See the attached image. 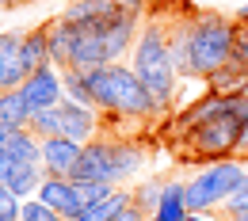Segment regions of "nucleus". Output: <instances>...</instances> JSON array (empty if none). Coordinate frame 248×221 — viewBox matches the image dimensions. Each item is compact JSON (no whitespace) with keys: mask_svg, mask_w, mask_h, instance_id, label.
<instances>
[{"mask_svg":"<svg viewBox=\"0 0 248 221\" xmlns=\"http://www.w3.org/2000/svg\"><path fill=\"white\" fill-rule=\"evenodd\" d=\"M130 69L138 73V80L149 88L153 95L156 111L164 115L168 107H172V99L180 92V69L172 61V46H168V31L149 19V23H141V31H138V42H134V50H130Z\"/></svg>","mask_w":248,"mask_h":221,"instance_id":"obj_1","label":"nucleus"},{"mask_svg":"<svg viewBox=\"0 0 248 221\" xmlns=\"http://www.w3.org/2000/svg\"><path fill=\"white\" fill-rule=\"evenodd\" d=\"M88 88H92V99L103 115H119V118H160L149 88L138 80V73L123 61L99 65V69H88L84 73Z\"/></svg>","mask_w":248,"mask_h":221,"instance_id":"obj_2","label":"nucleus"},{"mask_svg":"<svg viewBox=\"0 0 248 221\" xmlns=\"http://www.w3.org/2000/svg\"><path fill=\"white\" fill-rule=\"evenodd\" d=\"M141 172H145L141 145L119 141V137H95L84 145L73 179H99V183H111V187H130Z\"/></svg>","mask_w":248,"mask_h":221,"instance_id":"obj_3","label":"nucleus"},{"mask_svg":"<svg viewBox=\"0 0 248 221\" xmlns=\"http://www.w3.org/2000/svg\"><path fill=\"white\" fill-rule=\"evenodd\" d=\"M233 31H237V19L221 12L187 15V61L195 80H206L214 69H221L233 58Z\"/></svg>","mask_w":248,"mask_h":221,"instance_id":"obj_4","label":"nucleus"},{"mask_svg":"<svg viewBox=\"0 0 248 221\" xmlns=\"http://www.w3.org/2000/svg\"><path fill=\"white\" fill-rule=\"evenodd\" d=\"M248 176V160L229 157V160H214V164H202L195 176H187V206L191 214H214L229 202V194L245 183Z\"/></svg>","mask_w":248,"mask_h":221,"instance_id":"obj_5","label":"nucleus"},{"mask_svg":"<svg viewBox=\"0 0 248 221\" xmlns=\"http://www.w3.org/2000/svg\"><path fill=\"white\" fill-rule=\"evenodd\" d=\"M241 130H245L241 115H217V118L202 122V126L187 130L184 141H187V149L195 153V160L214 164V160L241 157Z\"/></svg>","mask_w":248,"mask_h":221,"instance_id":"obj_6","label":"nucleus"},{"mask_svg":"<svg viewBox=\"0 0 248 221\" xmlns=\"http://www.w3.org/2000/svg\"><path fill=\"white\" fill-rule=\"evenodd\" d=\"M19 92L27 99V107H31V115L38 111H46V107H58L65 99V80H62V69L54 61H46L42 69H34L31 76L19 84Z\"/></svg>","mask_w":248,"mask_h":221,"instance_id":"obj_7","label":"nucleus"},{"mask_svg":"<svg viewBox=\"0 0 248 221\" xmlns=\"http://www.w3.org/2000/svg\"><path fill=\"white\" fill-rule=\"evenodd\" d=\"M80 153H84V145L80 141H73V137H42V172L46 176H58V179H73V172H77V164H80Z\"/></svg>","mask_w":248,"mask_h":221,"instance_id":"obj_8","label":"nucleus"},{"mask_svg":"<svg viewBox=\"0 0 248 221\" xmlns=\"http://www.w3.org/2000/svg\"><path fill=\"white\" fill-rule=\"evenodd\" d=\"M58 111H62V137H73L80 145L99 137V107H84V103L62 99Z\"/></svg>","mask_w":248,"mask_h":221,"instance_id":"obj_9","label":"nucleus"},{"mask_svg":"<svg viewBox=\"0 0 248 221\" xmlns=\"http://www.w3.org/2000/svg\"><path fill=\"white\" fill-rule=\"evenodd\" d=\"M34 198H42L46 206H54V210H58L65 221H73L77 214H84V206H80V198H77V187H73V179H58V176H46Z\"/></svg>","mask_w":248,"mask_h":221,"instance_id":"obj_10","label":"nucleus"},{"mask_svg":"<svg viewBox=\"0 0 248 221\" xmlns=\"http://www.w3.org/2000/svg\"><path fill=\"white\" fill-rule=\"evenodd\" d=\"M115 15H130V12H123L115 0H69V8L62 12V19L69 23H92V19H115Z\"/></svg>","mask_w":248,"mask_h":221,"instance_id":"obj_11","label":"nucleus"},{"mask_svg":"<svg viewBox=\"0 0 248 221\" xmlns=\"http://www.w3.org/2000/svg\"><path fill=\"white\" fill-rule=\"evenodd\" d=\"M187 214H191V206H187V183L184 179H168L149 221H184Z\"/></svg>","mask_w":248,"mask_h":221,"instance_id":"obj_12","label":"nucleus"},{"mask_svg":"<svg viewBox=\"0 0 248 221\" xmlns=\"http://www.w3.org/2000/svg\"><path fill=\"white\" fill-rule=\"evenodd\" d=\"M42 179H46L42 164H12V168H8V176H4L0 183L12 191L16 198H34L38 187H42Z\"/></svg>","mask_w":248,"mask_h":221,"instance_id":"obj_13","label":"nucleus"},{"mask_svg":"<svg viewBox=\"0 0 248 221\" xmlns=\"http://www.w3.org/2000/svg\"><path fill=\"white\" fill-rule=\"evenodd\" d=\"M19 61H23V69H27V76L50 61V34H46V27H31V31H23Z\"/></svg>","mask_w":248,"mask_h":221,"instance_id":"obj_14","label":"nucleus"},{"mask_svg":"<svg viewBox=\"0 0 248 221\" xmlns=\"http://www.w3.org/2000/svg\"><path fill=\"white\" fill-rule=\"evenodd\" d=\"M31 107H27V99L19 88H12V92H0V126L4 130H19V126H31Z\"/></svg>","mask_w":248,"mask_h":221,"instance_id":"obj_15","label":"nucleus"},{"mask_svg":"<svg viewBox=\"0 0 248 221\" xmlns=\"http://www.w3.org/2000/svg\"><path fill=\"white\" fill-rule=\"evenodd\" d=\"M245 80H248V73L233 61V58H229V61L221 65V69H214L202 84H206L210 92H221V95H225V92H241V88H245Z\"/></svg>","mask_w":248,"mask_h":221,"instance_id":"obj_16","label":"nucleus"},{"mask_svg":"<svg viewBox=\"0 0 248 221\" xmlns=\"http://www.w3.org/2000/svg\"><path fill=\"white\" fill-rule=\"evenodd\" d=\"M164 183H168V179H160V176H149V179H138V183H130L134 206H138L145 218H153L156 202H160V194H164Z\"/></svg>","mask_w":248,"mask_h":221,"instance_id":"obj_17","label":"nucleus"},{"mask_svg":"<svg viewBox=\"0 0 248 221\" xmlns=\"http://www.w3.org/2000/svg\"><path fill=\"white\" fill-rule=\"evenodd\" d=\"M46 34H50V61L58 65V69H65V65H69V23H65V19H54V23L46 27Z\"/></svg>","mask_w":248,"mask_h":221,"instance_id":"obj_18","label":"nucleus"},{"mask_svg":"<svg viewBox=\"0 0 248 221\" xmlns=\"http://www.w3.org/2000/svg\"><path fill=\"white\" fill-rule=\"evenodd\" d=\"M62 80H65V99H73V103H84V107H95L92 88H88L84 73H77V69H62Z\"/></svg>","mask_w":248,"mask_h":221,"instance_id":"obj_19","label":"nucleus"},{"mask_svg":"<svg viewBox=\"0 0 248 221\" xmlns=\"http://www.w3.org/2000/svg\"><path fill=\"white\" fill-rule=\"evenodd\" d=\"M31 130L38 137H58L62 133V111L58 107H46V111H38L31 118Z\"/></svg>","mask_w":248,"mask_h":221,"instance_id":"obj_20","label":"nucleus"},{"mask_svg":"<svg viewBox=\"0 0 248 221\" xmlns=\"http://www.w3.org/2000/svg\"><path fill=\"white\" fill-rule=\"evenodd\" d=\"M19 221H65L54 206H46L42 198H23V210H19Z\"/></svg>","mask_w":248,"mask_h":221,"instance_id":"obj_21","label":"nucleus"},{"mask_svg":"<svg viewBox=\"0 0 248 221\" xmlns=\"http://www.w3.org/2000/svg\"><path fill=\"white\" fill-rule=\"evenodd\" d=\"M233 61L248 73V23L237 19V31H233Z\"/></svg>","mask_w":248,"mask_h":221,"instance_id":"obj_22","label":"nucleus"},{"mask_svg":"<svg viewBox=\"0 0 248 221\" xmlns=\"http://www.w3.org/2000/svg\"><path fill=\"white\" fill-rule=\"evenodd\" d=\"M221 210H225V218H233V214L248 210V176H245V183H241V187H237L233 194H229V202H225Z\"/></svg>","mask_w":248,"mask_h":221,"instance_id":"obj_23","label":"nucleus"},{"mask_svg":"<svg viewBox=\"0 0 248 221\" xmlns=\"http://www.w3.org/2000/svg\"><path fill=\"white\" fill-rule=\"evenodd\" d=\"M115 4L130 15H145V8H149V0H115Z\"/></svg>","mask_w":248,"mask_h":221,"instance_id":"obj_24","label":"nucleus"},{"mask_svg":"<svg viewBox=\"0 0 248 221\" xmlns=\"http://www.w3.org/2000/svg\"><path fill=\"white\" fill-rule=\"evenodd\" d=\"M164 8H176V12H184V15H195V4H191V0H164Z\"/></svg>","mask_w":248,"mask_h":221,"instance_id":"obj_25","label":"nucleus"},{"mask_svg":"<svg viewBox=\"0 0 248 221\" xmlns=\"http://www.w3.org/2000/svg\"><path fill=\"white\" fill-rule=\"evenodd\" d=\"M233 19H241V23H248V0L241 4V8H237V12H233Z\"/></svg>","mask_w":248,"mask_h":221,"instance_id":"obj_26","label":"nucleus"},{"mask_svg":"<svg viewBox=\"0 0 248 221\" xmlns=\"http://www.w3.org/2000/svg\"><path fill=\"white\" fill-rule=\"evenodd\" d=\"M184 221H210V214H187Z\"/></svg>","mask_w":248,"mask_h":221,"instance_id":"obj_27","label":"nucleus"},{"mask_svg":"<svg viewBox=\"0 0 248 221\" xmlns=\"http://www.w3.org/2000/svg\"><path fill=\"white\" fill-rule=\"evenodd\" d=\"M229 221H248V210H241V214H233Z\"/></svg>","mask_w":248,"mask_h":221,"instance_id":"obj_28","label":"nucleus"},{"mask_svg":"<svg viewBox=\"0 0 248 221\" xmlns=\"http://www.w3.org/2000/svg\"><path fill=\"white\" fill-rule=\"evenodd\" d=\"M210 221H229V218H225V214H210Z\"/></svg>","mask_w":248,"mask_h":221,"instance_id":"obj_29","label":"nucleus"},{"mask_svg":"<svg viewBox=\"0 0 248 221\" xmlns=\"http://www.w3.org/2000/svg\"><path fill=\"white\" fill-rule=\"evenodd\" d=\"M241 95H245V99H248V80H245V88H241Z\"/></svg>","mask_w":248,"mask_h":221,"instance_id":"obj_30","label":"nucleus"}]
</instances>
